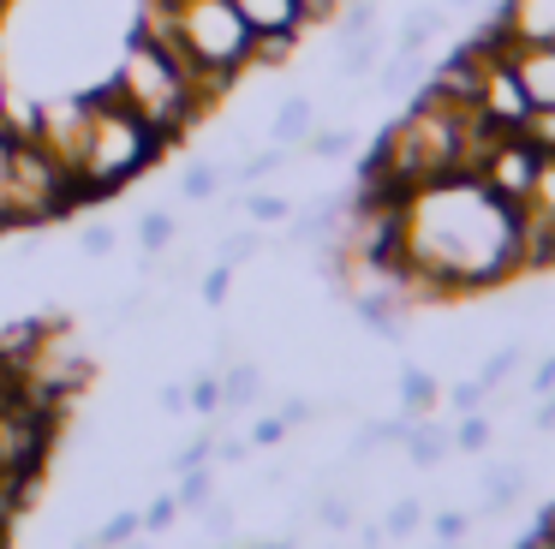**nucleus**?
I'll use <instances>...</instances> for the list:
<instances>
[{
	"label": "nucleus",
	"instance_id": "nucleus-1",
	"mask_svg": "<svg viewBox=\"0 0 555 549\" xmlns=\"http://www.w3.org/2000/svg\"><path fill=\"white\" fill-rule=\"evenodd\" d=\"M519 269V209L478 174H448L400 203V269L412 305H448L507 286Z\"/></svg>",
	"mask_w": 555,
	"mask_h": 549
},
{
	"label": "nucleus",
	"instance_id": "nucleus-2",
	"mask_svg": "<svg viewBox=\"0 0 555 549\" xmlns=\"http://www.w3.org/2000/svg\"><path fill=\"white\" fill-rule=\"evenodd\" d=\"M85 95H90V114H85V131H78V150L66 167H73L85 203H96V197L126 191L132 179H144L150 167L168 155V143H162L108 84H102V90H85Z\"/></svg>",
	"mask_w": 555,
	"mask_h": 549
},
{
	"label": "nucleus",
	"instance_id": "nucleus-3",
	"mask_svg": "<svg viewBox=\"0 0 555 549\" xmlns=\"http://www.w3.org/2000/svg\"><path fill=\"white\" fill-rule=\"evenodd\" d=\"M108 90L120 95V102L132 107V114L144 119L168 150L197 126V119H209L204 102H197V90H192V72H185L168 48H156L150 36H138V30H132V42L120 48V60H114Z\"/></svg>",
	"mask_w": 555,
	"mask_h": 549
},
{
	"label": "nucleus",
	"instance_id": "nucleus-4",
	"mask_svg": "<svg viewBox=\"0 0 555 549\" xmlns=\"http://www.w3.org/2000/svg\"><path fill=\"white\" fill-rule=\"evenodd\" d=\"M85 203L73 167L37 138L13 126V155H7V233H37Z\"/></svg>",
	"mask_w": 555,
	"mask_h": 549
},
{
	"label": "nucleus",
	"instance_id": "nucleus-5",
	"mask_svg": "<svg viewBox=\"0 0 555 549\" xmlns=\"http://www.w3.org/2000/svg\"><path fill=\"white\" fill-rule=\"evenodd\" d=\"M538 167H543V155L531 150V143L519 138V131H495V138L478 150L472 174H478L502 203H514V209H519V203L531 197V186H538Z\"/></svg>",
	"mask_w": 555,
	"mask_h": 549
},
{
	"label": "nucleus",
	"instance_id": "nucleus-6",
	"mask_svg": "<svg viewBox=\"0 0 555 549\" xmlns=\"http://www.w3.org/2000/svg\"><path fill=\"white\" fill-rule=\"evenodd\" d=\"M490 24H495V30H502L514 48L555 42V0H502Z\"/></svg>",
	"mask_w": 555,
	"mask_h": 549
},
{
	"label": "nucleus",
	"instance_id": "nucleus-7",
	"mask_svg": "<svg viewBox=\"0 0 555 549\" xmlns=\"http://www.w3.org/2000/svg\"><path fill=\"white\" fill-rule=\"evenodd\" d=\"M514 72H519V90H526L531 107H555V42L538 48H514Z\"/></svg>",
	"mask_w": 555,
	"mask_h": 549
},
{
	"label": "nucleus",
	"instance_id": "nucleus-8",
	"mask_svg": "<svg viewBox=\"0 0 555 549\" xmlns=\"http://www.w3.org/2000/svg\"><path fill=\"white\" fill-rule=\"evenodd\" d=\"M251 36H305V0H233Z\"/></svg>",
	"mask_w": 555,
	"mask_h": 549
},
{
	"label": "nucleus",
	"instance_id": "nucleus-9",
	"mask_svg": "<svg viewBox=\"0 0 555 549\" xmlns=\"http://www.w3.org/2000/svg\"><path fill=\"white\" fill-rule=\"evenodd\" d=\"M400 448H406L412 465H442L448 454H454V424H430V412H424V418H412Z\"/></svg>",
	"mask_w": 555,
	"mask_h": 549
},
{
	"label": "nucleus",
	"instance_id": "nucleus-10",
	"mask_svg": "<svg viewBox=\"0 0 555 549\" xmlns=\"http://www.w3.org/2000/svg\"><path fill=\"white\" fill-rule=\"evenodd\" d=\"M311 126H317L311 95H287V102L275 107V126H269V138H275L281 150H299V143L311 138Z\"/></svg>",
	"mask_w": 555,
	"mask_h": 549
},
{
	"label": "nucleus",
	"instance_id": "nucleus-11",
	"mask_svg": "<svg viewBox=\"0 0 555 549\" xmlns=\"http://www.w3.org/2000/svg\"><path fill=\"white\" fill-rule=\"evenodd\" d=\"M221 376V412H245V406H257L263 400V370L257 365H228V370H216Z\"/></svg>",
	"mask_w": 555,
	"mask_h": 549
},
{
	"label": "nucleus",
	"instance_id": "nucleus-12",
	"mask_svg": "<svg viewBox=\"0 0 555 549\" xmlns=\"http://www.w3.org/2000/svg\"><path fill=\"white\" fill-rule=\"evenodd\" d=\"M442 24H448V7H412L406 24H400V36H395V54H424V48L442 36Z\"/></svg>",
	"mask_w": 555,
	"mask_h": 549
},
{
	"label": "nucleus",
	"instance_id": "nucleus-13",
	"mask_svg": "<svg viewBox=\"0 0 555 549\" xmlns=\"http://www.w3.org/2000/svg\"><path fill=\"white\" fill-rule=\"evenodd\" d=\"M436 400H442V388H436L430 370H424V365H406V370H400V412H406V418H424Z\"/></svg>",
	"mask_w": 555,
	"mask_h": 549
},
{
	"label": "nucleus",
	"instance_id": "nucleus-14",
	"mask_svg": "<svg viewBox=\"0 0 555 549\" xmlns=\"http://www.w3.org/2000/svg\"><path fill=\"white\" fill-rule=\"evenodd\" d=\"M424 84V54H388L383 72H376V90L400 95V90H418Z\"/></svg>",
	"mask_w": 555,
	"mask_h": 549
},
{
	"label": "nucleus",
	"instance_id": "nucleus-15",
	"mask_svg": "<svg viewBox=\"0 0 555 549\" xmlns=\"http://www.w3.org/2000/svg\"><path fill=\"white\" fill-rule=\"evenodd\" d=\"M173 496H180V508L185 513H197L209 496H216V460H204V465H185L180 472V484H173Z\"/></svg>",
	"mask_w": 555,
	"mask_h": 549
},
{
	"label": "nucleus",
	"instance_id": "nucleus-16",
	"mask_svg": "<svg viewBox=\"0 0 555 549\" xmlns=\"http://www.w3.org/2000/svg\"><path fill=\"white\" fill-rule=\"evenodd\" d=\"M173 233H180V221H173L168 209H144V215H138V251H144V257H162V251L173 245Z\"/></svg>",
	"mask_w": 555,
	"mask_h": 549
},
{
	"label": "nucleus",
	"instance_id": "nucleus-17",
	"mask_svg": "<svg viewBox=\"0 0 555 549\" xmlns=\"http://www.w3.org/2000/svg\"><path fill=\"white\" fill-rule=\"evenodd\" d=\"M376 30V0H340L335 12V42H359Z\"/></svg>",
	"mask_w": 555,
	"mask_h": 549
},
{
	"label": "nucleus",
	"instance_id": "nucleus-18",
	"mask_svg": "<svg viewBox=\"0 0 555 549\" xmlns=\"http://www.w3.org/2000/svg\"><path fill=\"white\" fill-rule=\"evenodd\" d=\"M299 150L317 155V162H347V155H352V131L347 126H311V138H305Z\"/></svg>",
	"mask_w": 555,
	"mask_h": 549
},
{
	"label": "nucleus",
	"instance_id": "nucleus-19",
	"mask_svg": "<svg viewBox=\"0 0 555 549\" xmlns=\"http://www.w3.org/2000/svg\"><path fill=\"white\" fill-rule=\"evenodd\" d=\"M383 66V36H359V42H340V72L347 78H364V72H376Z\"/></svg>",
	"mask_w": 555,
	"mask_h": 549
},
{
	"label": "nucleus",
	"instance_id": "nucleus-20",
	"mask_svg": "<svg viewBox=\"0 0 555 549\" xmlns=\"http://www.w3.org/2000/svg\"><path fill=\"white\" fill-rule=\"evenodd\" d=\"M240 209L251 215L257 227H281V221L293 215V203L281 197V191H245V197H240Z\"/></svg>",
	"mask_w": 555,
	"mask_h": 549
},
{
	"label": "nucleus",
	"instance_id": "nucleus-21",
	"mask_svg": "<svg viewBox=\"0 0 555 549\" xmlns=\"http://www.w3.org/2000/svg\"><path fill=\"white\" fill-rule=\"evenodd\" d=\"M418 525H424V501L418 496H400L395 508H388V520H383V537H388V544H406Z\"/></svg>",
	"mask_w": 555,
	"mask_h": 549
},
{
	"label": "nucleus",
	"instance_id": "nucleus-22",
	"mask_svg": "<svg viewBox=\"0 0 555 549\" xmlns=\"http://www.w3.org/2000/svg\"><path fill=\"white\" fill-rule=\"evenodd\" d=\"M192 520L204 525V537H209V544H233V525H240V520H233V501H221V496H209L204 508L192 513Z\"/></svg>",
	"mask_w": 555,
	"mask_h": 549
},
{
	"label": "nucleus",
	"instance_id": "nucleus-23",
	"mask_svg": "<svg viewBox=\"0 0 555 549\" xmlns=\"http://www.w3.org/2000/svg\"><path fill=\"white\" fill-rule=\"evenodd\" d=\"M216 191H221V167H216V162H192V167L180 174V197H185V203H209Z\"/></svg>",
	"mask_w": 555,
	"mask_h": 549
},
{
	"label": "nucleus",
	"instance_id": "nucleus-24",
	"mask_svg": "<svg viewBox=\"0 0 555 549\" xmlns=\"http://www.w3.org/2000/svg\"><path fill=\"white\" fill-rule=\"evenodd\" d=\"M495 442V424L483 412H460V424H454V454H483Z\"/></svg>",
	"mask_w": 555,
	"mask_h": 549
},
{
	"label": "nucleus",
	"instance_id": "nucleus-25",
	"mask_svg": "<svg viewBox=\"0 0 555 549\" xmlns=\"http://www.w3.org/2000/svg\"><path fill=\"white\" fill-rule=\"evenodd\" d=\"M519 138L550 162V155H555V107H531V114L519 119Z\"/></svg>",
	"mask_w": 555,
	"mask_h": 549
},
{
	"label": "nucleus",
	"instance_id": "nucleus-26",
	"mask_svg": "<svg viewBox=\"0 0 555 549\" xmlns=\"http://www.w3.org/2000/svg\"><path fill=\"white\" fill-rule=\"evenodd\" d=\"M317 525H323V532H347L352 525V496L347 489H323V496H317Z\"/></svg>",
	"mask_w": 555,
	"mask_h": 549
},
{
	"label": "nucleus",
	"instance_id": "nucleus-27",
	"mask_svg": "<svg viewBox=\"0 0 555 549\" xmlns=\"http://www.w3.org/2000/svg\"><path fill=\"white\" fill-rule=\"evenodd\" d=\"M185 406L204 418H221V376L216 370H204V376H192V388H185Z\"/></svg>",
	"mask_w": 555,
	"mask_h": 549
},
{
	"label": "nucleus",
	"instance_id": "nucleus-28",
	"mask_svg": "<svg viewBox=\"0 0 555 549\" xmlns=\"http://www.w3.org/2000/svg\"><path fill=\"white\" fill-rule=\"evenodd\" d=\"M138 532H144V513H138V508H120V513H114V520L96 532V549H120L126 537H138Z\"/></svg>",
	"mask_w": 555,
	"mask_h": 549
},
{
	"label": "nucleus",
	"instance_id": "nucleus-29",
	"mask_svg": "<svg viewBox=\"0 0 555 549\" xmlns=\"http://www.w3.org/2000/svg\"><path fill=\"white\" fill-rule=\"evenodd\" d=\"M293 48H299V36H257L251 42V66H287L293 60Z\"/></svg>",
	"mask_w": 555,
	"mask_h": 549
},
{
	"label": "nucleus",
	"instance_id": "nucleus-30",
	"mask_svg": "<svg viewBox=\"0 0 555 549\" xmlns=\"http://www.w3.org/2000/svg\"><path fill=\"white\" fill-rule=\"evenodd\" d=\"M490 382L483 376H466V382H454V388H448V406H454V412H483V406H490Z\"/></svg>",
	"mask_w": 555,
	"mask_h": 549
},
{
	"label": "nucleus",
	"instance_id": "nucleus-31",
	"mask_svg": "<svg viewBox=\"0 0 555 549\" xmlns=\"http://www.w3.org/2000/svg\"><path fill=\"white\" fill-rule=\"evenodd\" d=\"M180 496H156L144 508V537H162V532H173V525H180Z\"/></svg>",
	"mask_w": 555,
	"mask_h": 549
},
{
	"label": "nucleus",
	"instance_id": "nucleus-32",
	"mask_svg": "<svg viewBox=\"0 0 555 549\" xmlns=\"http://www.w3.org/2000/svg\"><path fill=\"white\" fill-rule=\"evenodd\" d=\"M519 365H526V346H502V353H490V358H483V370H478V376L490 382V388H502V382L514 376Z\"/></svg>",
	"mask_w": 555,
	"mask_h": 549
},
{
	"label": "nucleus",
	"instance_id": "nucleus-33",
	"mask_svg": "<svg viewBox=\"0 0 555 549\" xmlns=\"http://www.w3.org/2000/svg\"><path fill=\"white\" fill-rule=\"evenodd\" d=\"M281 162H287V150H281V143H269V150H257L251 162H240L233 174H240V186H257V179H269Z\"/></svg>",
	"mask_w": 555,
	"mask_h": 549
},
{
	"label": "nucleus",
	"instance_id": "nucleus-34",
	"mask_svg": "<svg viewBox=\"0 0 555 549\" xmlns=\"http://www.w3.org/2000/svg\"><path fill=\"white\" fill-rule=\"evenodd\" d=\"M466 532H472V513H466V508H442V513H430V537H436V544H460Z\"/></svg>",
	"mask_w": 555,
	"mask_h": 549
},
{
	"label": "nucleus",
	"instance_id": "nucleus-35",
	"mask_svg": "<svg viewBox=\"0 0 555 549\" xmlns=\"http://www.w3.org/2000/svg\"><path fill=\"white\" fill-rule=\"evenodd\" d=\"M114 245H120V233H114L108 221H90L85 233H78V251H85V257H114Z\"/></svg>",
	"mask_w": 555,
	"mask_h": 549
},
{
	"label": "nucleus",
	"instance_id": "nucleus-36",
	"mask_svg": "<svg viewBox=\"0 0 555 549\" xmlns=\"http://www.w3.org/2000/svg\"><path fill=\"white\" fill-rule=\"evenodd\" d=\"M257 251H263V233H228V239H221V263H233V269L251 263Z\"/></svg>",
	"mask_w": 555,
	"mask_h": 549
},
{
	"label": "nucleus",
	"instance_id": "nucleus-37",
	"mask_svg": "<svg viewBox=\"0 0 555 549\" xmlns=\"http://www.w3.org/2000/svg\"><path fill=\"white\" fill-rule=\"evenodd\" d=\"M228 293H233V263H216L204 274V305H228Z\"/></svg>",
	"mask_w": 555,
	"mask_h": 549
},
{
	"label": "nucleus",
	"instance_id": "nucleus-38",
	"mask_svg": "<svg viewBox=\"0 0 555 549\" xmlns=\"http://www.w3.org/2000/svg\"><path fill=\"white\" fill-rule=\"evenodd\" d=\"M275 442H287V424H281V412L257 418V424H251V448H275Z\"/></svg>",
	"mask_w": 555,
	"mask_h": 549
},
{
	"label": "nucleus",
	"instance_id": "nucleus-39",
	"mask_svg": "<svg viewBox=\"0 0 555 549\" xmlns=\"http://www.w3.org/2000/svg\"><path fill=\"white\" fill-rule=\"evenodd\" d=\"M7 155H13V119H0V233H7Z\"/></svg>",
	"mask_w": 555,
	"mask_h": 549
},
{
	"label": "nucleus",
	"instance_id": "nucleus-40",
	"mask_svg": "<svg viewBox=\"0 0 555 549\" xmlns=\"http://www.w3.org/2000/svg\"><path fill=\"white\" fill-rule=\"evenodd\" d=\"M519 544H526V549H555V501L543 508V520L531 525V537H519Z\"/></svg>",
	"mask_w": 555,
	"mask_h": 549
},
{
	"label": "nucleus",
	"instance_id": "nucleus-41",
	"mask_svg": "<svg viewBox=\"0 0 555 549\" xmlns=\"http://www.w3.org/2000/svg\"><path fill=\"white\" fill-rule=\"evenodd\" d=\"M531 203H543V209L555 215V155L538 167V186H531Z\"/></svg>",
	"mask_w": 555,
	"mask_h": 549
},
{
	"label": "nucleus",
	"instance_id": "nucleus-42",
	"mask_svg": "<svg viewBox=\"0 0 555 549\" xmlns=\"http://www.w3.org/2000/svg\"><path fill=\"white\" fill-rule=\"evenodd\" d=\"M311 412H317L311 400H281V424H287V430H299V424H305V418H311Z\"/></svg>",
	"mask_w": 555,
	"mask_h": 549
},
{
	"label": "nucleus",
	"instance_id": "nucleus-43",
	"mask_svg": "<svg viewBox=\"0 0 555 549\" xmlns=\"http://www.w3.org/2000/svg\"><path fill=\"white\" fill-rule=\"evenodd\" d=\"M531 430H543V436L555 430V394H538V412H531Z\"/></svg>",
	"mask_w": 555,
	"mask_h": 549
},
{
	"label": "nucleus",
	"instance_id": "nucleus-44",
	"mask_svg": "<svg viewBox=\"0 0 555 549\" xmlns=\"http://www.w3.org/2000/svg\"><path fill=\"white\" fill-rule=\"evenodd\" d=\"M531 394H555V358H543V365L531 370Z\"/></svg>",
	"mask_w": 555,
	"mask_h": 549
},
{
	"label": "nucleus",
	"instance_id": "nucleus-45",
	"mask_svg": "<svg viewBox=\"0 0 555 549\" xmlns=\"http://www.w3.org/2000/svg\"><path fill=\"white\" fill-rule=\"evenodd\" d=\"M228 549H293V537H233Z\"/></svg>",
	"mask_w": 555,
	"mask_h": 549
},
{
	"label": "nucleus",
	"instance_id": "nucleus-46",
	"mask_svg": "<svg viewBox=\"0 0 555 549\" xmlns=\"http://www.w3.org/2000/svg\"><path fill=\"white\" fill-rule=\"evenodd\" d=\"M162 412H168V418L185 412V388H180V382H168V388H162Z\"/></svg>",
	"mask_w": 555,
	"mask_h": 549
},
{
	"label": "nucleus",
	"instance_id": "nucleus-47",
	"mask_svg": "<svg viewBox=\"0 0 555 549\" xmlns=\"http://www.w3.org/2000/svg\"><path fill=\"white\" fill-rule=\"evenodd\" d=\"M13 520H18V513H13V501L0 496V549H7V537H13Z\"/></svg>",
	"mask_w": 555,
	"mask_h": 549
},
{
	"label": "nucleus",
	"instance_id": "nucleus-48",
	"mask_svg": "<svg viewBox=\"0 0 555 549\" xmlns=\"http://www.w3.org/2000/svg\"><path fill=\"white\" fill-rule=\"evenodd\" d=\"M7 102H13V90H7V66H0V119H7Z\"/></svg>",
	"mask_w": 555,
	"mask_h": 549
},
{
	"label": "nucleus",
	"instance_id": "nucleus-49",
	"mask_svg": "<svg viewBox=\"0 0 555 549\" xmlns=\"http://www.w3.org/2000/svg\"><path fill=\"white\" fill-rule=\"evenodd\" d=\"M120 549H156V544H150V537H144V532H138V537H126V544H120Z\"/></svg>",
	"mask_w": 555,
	"mask_h": 549
},
{
	"label": "nucleus",
	"instance_id": "nucleus-50",
	"mask_svg": "<svg viewBox=\"0 0 555 549\" xmlns=\"http://www.w3.org/2000/svg\"><path fill=\"white\" fill-rule=\"evenodd\" d=\"M448 12H466V7H478V0H442Z\"/></svg>",
	"mask_w": 555,
	"mask_h": 549
},
{
	"label": "nucleus",
	"instance_id": "nucleus-51",
	"mask_svg": "<svg viewBox=\"0 0 555 549\" xmlns=\"http://www.w3.org/2000/svg\"><path fill=\"white\" fill-rule=\"evenodd\" d=\"M430 549H460V544H436V537H430Z\"/></svg>",
	"mask_w": 555,
	"mask_h": 549
},
{
	"label": "nucleus",
	"instance_id": "nucleus-52",
	"mask_svg": "<svg viewBox=\"0 0 555 549\" xmlns=\"http://www.w3.org/2000/svg\"><path fill=\"white\" fill-rule=\"evenodd\" d=\"M359 549H388V544H359Z\"/></svg>",
	"mask_w": 555,
	"mask_h": 549
},
{
	"label": "nucleus",
	"instance_id": "nucleus-53",
	"mask_svg": "<svg viewBox=\"0 0 555 549\" xmlns=\"http://www.w3.org/2000/svg\"><path fill=\"white\" fill-rule=\"evenodd\" d=\"M328 549H347V544H328Z\"/></svg>",
	"mask_w": 555,
	"mask_h": 549
},
{
	"label": "nucleus",
	"instance_id": "nucleus-54",
	"mask_svg": "<svg viewBox=\"0 0 555 549\" xmlns=\"http://www.w3.org/2000/svg\"><path fill=\"white\" fill-rule=\"evenodd\" d=\"M0 12H7V0H0Z\"/></svg>",
	"mask_w": 555,
	"mask_h": 549
},
{
	"label": "nucleus",
	"instance_id": "nucleus-55",
	"mask_svg": "<svg viewBox=\"0 0 555 549\" xmlns=\"http://www.w3.org/2000/svg\"><path fill=\"white\" fill-rule=\"evenodd\" d=\"M519 549H526V544H519Z\"/></svg>",
	"mask_w": 555,
	"mask_h": 549
}]
</instances>
